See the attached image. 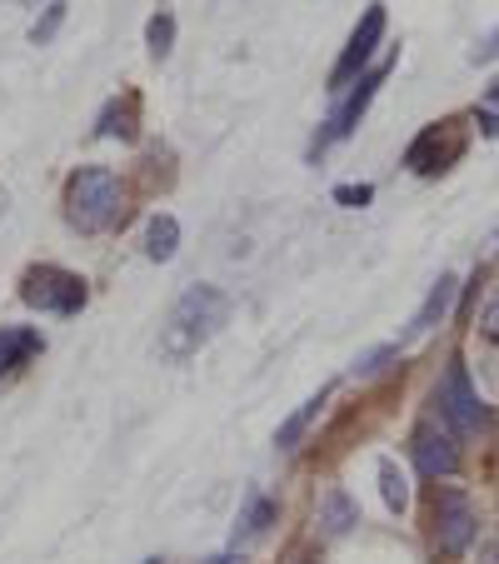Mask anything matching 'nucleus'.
Instances as JSON below:
<instances>
[{
	"instance_id": "f257e3e1",
	"label": "nucleus",
	"mask_w": 499,
	"mask_h": 564,
	"mask_svg": "<svg viewBox=\"0 0 499 564\" xmlns=\"http://www.w3.org/2000/svg\"><path fill=\"white\" fill-rule=\"evenodd\" d=\"M225 319H230V295L220 285H191L160 325V360L181 365L191 355H200L225 330Z\"/></svg>"
},
{
	"instance_id": "f03ea898",
	"label": "nucleus",
	"mask_w": 499,
	"mask_h": 564,
	"mask_svg": "<svg viewBox=\"0 0 499 564\" xmlns=\"http://www.w3.org/2000/svg\"><path fill=\"white\" fill-rule=\"evenodd\" d=\"M120 215V181L106 165H86L65 181V220L80 235H100L110 230Z\"/></svg>"
},
{
	"instance_id": "7ed1b4c3",
	"label": "nucleus",
	"mask_w": 499,
	"mask_h": 564,
	"mask_svg": "<svg viewBox=\"0 0 499 564\" xmlns=\"http://www.w3.org/2000/svg\"><path fill=\"white\" fill-rule=\"evenodd\" d=\"M435 415L445 420L459 440L485 435V430H489V405L475 394V384H469L465 360H449L445 375H440V384H435Z\"/></svg>"
},
{
	"instance_id": "20e7f679",
	"label": "nucleus",
	"mask_w": 499,
	"mask_h": 564,
	"mask_svg": "<svg viewBox=\"0 0 499 564\" xmlns=\"http://www.w3.org/2000/svg\"><path fill=\"white\" fill-rule=\"evenodd\" d=\"M86 280L61 265H31L21 275V300L41 315H80L86 310Z\"/></svg>"
},
{
	"instance_id": "39448f33",
	"label": "nucleus",
	"mask_w": 499,
	"mask_h": 564,
	"mask_svg": "<svg viewBox=\"0 0 499 564\" xmlns=\"http://www.w3.org/2000/svg\"><path fill=\"white\" fill-rule=\"evenodd\" d=\"M430 520H435V550L445 554V560H459V554L475 544V534H479L475 505H469L455 485L435 490V514H430Z\"/></svg>"
},
{
	"instance_id": "423d86ee",
	"label": "nucleus",
	"mask_w": 499,
	"mask_h": 564,
	"mask_svg": "<svg viewBox=\"0 0 499 564\" xmlns=\"http://www.w3.org/2000/svg\"><path fill=\"white\" fill-rule=\"evenodd\" d=\"M459 155H465V126H459V120H435V126H425L410 140L404 165H410L414 175H440V171H449Z\"/></svg>"
},
{
	"instance_id": "0eeeda50",
	"label": "nucleus",
	"mask_w": 499,
	"mask_h": 564,
	"mask_svg": "<svg viewBox=\"0 0 499 564\" xmlns=\"http://www.w3.org/2000/svg\"><path fill=\"white\" fill-rule=\"evenodd\" d=\"M380 41H384V6H370V11L360 15V25H355L345 55L335 61V70H329V90H345L350 80H360L365 65H370L375 51H380Z\"/></svg>"
},
{
	"instance_id": "6e6552de",
	"label": "nucleus",
	"mask_w": 499,
	"mask_h": 564,
	"mask_svg": "<svg viewBox=\"0 0 499 564\" xmlns=\"http://www.w3.org/2000/svg\"><path fill=\"white\" fill-rule=\"evenodd\" d=\"M384 75H390V65H375V70H365V75H360V86H355L350 96H345L340 106H335V116H329V120H325V130L315 135V155H319L325 145H335V140L355 135V126H360V116L370 110V100H375V90H380Z\"/></svg>"
},
{
	"instance_id": "1a4fd4ad",
	"label": "nucleus",
	"mask_w": 499,
	"mask_h": 564,
	"mask_svg": "<svg viewBox=\"0 0 499 564\" xmlns=\"http://www.w3.org/2000/svg\"><path fill=\"white\" fill-rule=\"evenodd\" d=\"M455 430L445 425V420H425V425L410 435V455H414V465L425 469L430 479H440V475H455L459 469V449H455Z\"/></svg>"
},
{
	"instance_id": "9d476101",
	"label": "nucleus",
	"mask_w": 499,
	"mask_h": 564,
	"mask_svg": "<svg viewBox=\"0 0 499 564\" xmlns=\"http://www.w3.org/2000/svg\"><path fill=\"white\" fill-rule=\"evenodd\" d=\"M455 295H459V280L449 275H440L435 285H430V295H425V305L414 310V319H410V330H404V345H414V340H425L435 325H445V315L455 310Z\"/></svg>"
},
{
	"instance_id": "9b49d317",
	"label": "nucleus",
	"mask_w": 499,
	"mask_h": 564,
	"mask_svg": "<svg viewBox=\"0 0 499 564\" xmlns=\"http://www.w3.org/2000/svg\"><path fill=\"white\" fill-rule=\"evenodd\" d=\"M41 350H45L41 330H31V325H0V380H11V375L21 370L25 360H35Z\"/></svg>"
},
{
	"instance_id": "f8f14e48",
	"label": "nucleus",
	"mask_w": 499,
	"mask_h": 564,
	"mask_svg": "<svg viewBox=\"0 0 499 564\" xmlns=\"http://www.w3.org/2000/svg\"><path fill=\"white\" fill-rule=\"evenodd\" d=\"M329 394H335V384H319V390H315V394H310L305 405H300V410H295V415H290V420H285V425H280V430H275V449H280V455H290V449H295V445H300V440H305V430H310V425H315V420H319V410H325V405H329Z\"/></svg>"
},
{
	"instance_id": "ddd939ff",
	"label": "nucleus",
	"mask_w": 499,
	"mask_h": 564,
	"mask_svg": "<svg viewBox=\"0 0 499 564\" xmlns=\"http://www.w3.org/2000/svg\"><path fill=\"white\" fill-rule=\"evenodd\" d=\"M100 140H135L140 135V96H116L96 120Z\"/></svg>"
},
{
	"instance_id": "4468645a",
	"label": "nucleus",
	"mask_w": 499,
	"mask_h": 564,
	"mask_svg": "<svg viewBox=\"0 0 499 564\" xmlns=\"http://www.w3.org/2000/svg\"><path fill=\"white\" fill-rule=\"evenodd\" d=\"M355 524H360V505H355L345 490H325V500H319V530H325L329 540H340V534H350Z\"/></svg>"
},
{
	"instance_id": "2eb2a0df",
	"label": "nucleus",
	"mask_w": 499,
	"mask_h": 564,
	"mask_svg": "<svg viewBox=\"0 0 499 564\" xmlns=\"http://www.w3.org/2000/svg\"><path fill=\"white\" fill-rule=\"evenodd\" d=\"M275 520H280V505L270 500V495L250 490V495H245L240 520H235V544H240V540H256V534H265Z\"/></svg>"
},
{
	"instance_id": "dca6fc26",
	"label": "nucleus",
	"mask_w": 499,
	"mask_h": 564,
	"mask_svg": "<svg viewBox=\"0 0 499 564\" xmlns=\"http://www.w3.org/2000/svg\"><path fill=\"white\" fill-rule=\"evenodd\" d=\"M175 250H181V220H175V215H150V225H145V256L155 260V265H165Z\"/></svg>"
},
{
	"instance_id": "f3484780",
	"label": "nucleus",
	"mask_w": 499,
	"mask_h": 564,
	"mask_svg": "<svg viewBox=\"0 0 499 564\" xmlns=\"http://www.w3.org/2000/svg\"><path fill=\"white\" fill-rule=\"evenodd\" d=\"M375 469H380V495H384V505H390L394 514H404V510H410V475H404V469L394 465L390 455H384Z\"/></svg>"
},
{
	"instance_id": "a211bd4d",
	"label": "nucleus",
	"mask_w": 499,
	"mask_h": 564,
	"mask_svg": "<svg viewBox=\"0 0 499 564\" xmlns=\"http://www.w3.org/2000/svg\"><path fill=\"white\" fill-rule=\"evenodd\" d=\"M171 45H175V15L171 11H155V15H150V25H145L150 61H165V55H171Z\"/></svg>"
},
{
	"instance_id": "6ab92c4d",
	"label": "nucleus",
	"mask_w": 499,
	"mask_h": 564,
	"mask_svg": "<svg viewBox=\"0 0 499 564\" xmlns=\"http://www.w3.org/2000/svg\"><path fill=\"white\" fill-rule=\"evenodd\" d=\"M61 25H65V0H45L41 21L31 25V45H51L61 35Z\"/></svg>"
},
{
	"instance_id": "aec40b11",
	"label": "nucleus",
	"mask_w": 499,
	"mask_h": 564,
	"mask_svg": "<svg viewBox=\"0 0 499 564\" xmlns=\"http://www.w3.org/2000/svg\"><path fill=\"white\" fill-rule=\"evenodd\" d=\"M394 355H400V345H380V350H365L360 360L350 365V375H355V380H370V375H380L384 360H394Z\"/></svg>"
},
{
	"instance_id": "412c9836",
	"label": "nucleus",
	"mask_w": 499,
	"mask_h": 564,
	"mask_svg": "<svg viewBox=\"0 0 499 564\" xmlns=\"http://www.w3.org/2000/svg\"><path fill=\"white\" fill-rule=\"evenodd\" d=\"M475 116H479V130L495 140V135H499V86H489L485 96H479V110H475Z\"/></svg>"
},
{
	"instance_id": "4be33fe9",
	"label": "nucleus",
	"mask_w": 499,
	"mask_h": 564,
	"mask_svg": "<svg viewBox=\"0 0 499 564\" xmlns=\"http://www.w3.org/2000/svg\"><path fill=\"white\" fill-rule=\"evenodd\" d=\"M479 335H489V340H499V285L489 290L485 310H479Z\"/></svg>"
},
{
	"instance_id": "5701e85b",
	"label": "nucleus",
	"mask_w": 499,
	"mask_h": 564,
	"mask_svg": "<svg viewBox=\"0 0 499 564\" xmlns=\"http://www.w3.org/2000/svg\"><path fill=\"white\" fill-rule=\"evenodd\" d=\"M335 200H340L345 210H360V205L375 200V191L370 185H335Z\"/></svg>"
},
{
	"instance_id": "b1692460",
	"label": "nucleus",
	"mask_w": 499,
	"mask_h": 564,
	"mask_svg": "<svg viewBox=\"0 0 499 564\" xmlns=\"http://www.w3.org/2000/svg\"><path fill=\"white\" fill-rule=\"evenodd\" d=\"M469 61H475V65H489V61H499V25H495V31L485 35V41L475 45V51H469Z\"/></svg>"
},
{
	"instance_id": "393cba45",
	"label": "nucleus",
	"mask_w": 499,
	"mask_h": 564,
	"mask_svg": "<svg viewBox=\"0 0 499 564\" xmlns=\"http://www.w3.org/2000/svg\"><path fill=\"white\" fill-rule=\"evenodd\" d=\"M205 564H245V554L240 550H225V554H210Z\"/></svg>"
},
{
	"instance_id": "a878e982",
	"label": "nucleus",
	"mask_w": 499,
	"mask_h": 564,
	"mask_svg": "<svg viewBox=\"0 0 499 564\" xmlns=\"http://www.w3.org/2000/svg\"><path fill=\"white\" fill-rule=\"evenodd\" d=\"M285 564H315V560H305V554H290V560Z\"/></svg>"
},
{
	"instance_id": "bb28decb",
	"label": "nucleus",
	"mask_w": 499,
	"mask_h": 564,
	"mask_svg": "<svg viewBox=\"0 0 499 564\" xmlns=\"http://www.w3.org/2000/svg\"><path fill=\"white\" fill-rule=\"evenodd\" d=\"M145 564H165V560H145Z\"/></svg>"
},
{
	"instance_id": "cd10ccee",
	"label": "nucleus",
	"mask_w": 499,
	"mask_h": 564,
	"mask_svg": "<svg viewBox=\"0 0 499 564\" xmlns=\"http://www.w3.org/2000/svg\"><path fill=\"white\" fill-rule=\"evenodd\" d=\"M25 6H35V0H25Z\"/></svg>"
}]
</instances>
